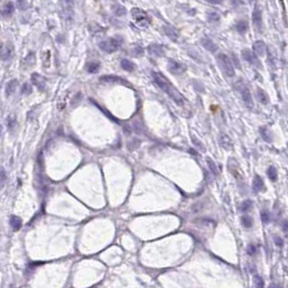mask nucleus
<instances>
[{
  "mask_svg": "<svg viewBox=\"0 0 288 288\" xmlns=\"http://www.w3.org/2000/svg\"><path fill=\"white\" fill-rule=\"evenodd\" d=\"M152 76H153V80L155 81V84H156L176 104L184 105L185 100H184L183 95L172 86L171 82L166 79V77H165L164 75L158 72H153L152 73Z\"/></svg>",
  "mask_w": 288,
  "mask_h": 288,
  "instance_id": "1",
  "label": "nucleus"
},
{
  "mask_svg": "<svg viewBox=\"0 0 288 288\" xmlns=\"http://www.w3.org/2000/svg\"><path fill=\"white\" fill-rule=\"evenodd\" d=\"M122 38L120 36H116V37L108 38L106 40H103L99 43V47L101 50H103L104 52L106 53H113L115 52L116 50L119 49V47L122 46Z\"/></svg>",
  "mask_w": 288,
  "mask_h": 288,
  "instance_id": "2",
  "label": "nucleus"
},
{
  "mask_svg": "<svg viewBox=\"0 0 288 288\" xmlns=\"http://www.w3.org/2000/svg\"><path fill=\"white\" fill-rule=\"evenodd\" d=\"M131 15L133 21L139 27H147L151 24V19L147 15V13L139 8H133L131 10Z\"/></svg>",
  "mask_w": 288,
  "mask_h": 288,
  "instance_id": "3",
  "label": "nucleus"
},
{
  "mask_svg": "<svg viewBox=\"0 0 288 288\" xmlns=\"http://www.w3.org/2000/svg\"><path fill=\"white\" fill-rule=\"evenodd\" d=\"M217 61H218L219 65L221 67V70L224 72V74L228 77H233L235 75V70H234L233 64H232L230 57L224 53H219L217 55Z\"/></svg>",
  "mask_w": 288,
  "mask_h": 288,
  "instance_id": "4",
  "label": "nucleus"
},
{
  "mask_svg": "<svg viewBox=\"0 0 288 288\" xmlns=\"http://www.w3.org/2000/svg\"><path fill=\"white\" fill-rule=\"evenodd\" d=\"M236 87L238 89L239 93L242 94V98H243V101L245 103L248 108H252L253 106V101H252V97H251V93L249 91V89L247 88V86L243 82H238L236 84Z\"/></svg>",
  "mask_w": 288,
  "mask_h": 288,
  "instance_id": "5",
  "label": "nucleus"
},
{
  "mask_svg": "<svg viewBox=\"0 0 288 288\" xmlns=\"http://www.w3.org/2000/svg\"><path fill=\"white\" fill-rule=\"evenodd\" d=\"M13 52H14V48L11 42H3L2 45L0 46V59L3 62L10 60L13 55Z\"/></svg>",
  "mask_w": 288,
  "mask_h": 288,
  "instance_id": "6",
  "label": "nucleus"
},
{
  "mask_svg": "<svg viewBox=\"0 0 288 288\" xmlns=\"http://www.w3.org/2000/svg\"><path fill=\"white\" fill-rule=\"evenodd\" d=\"M168 68H169V70L174 75H180V74H182V73L185 72V66H184L183 64H181V63L172 60V59H169Z\"/></svg>",
  "mask_w": 288,
  "mask_h": 288,
  "instance_id": "7",
  "label": "nucleus"
},
{
  "mask_svg": "<svg viewBox=\"0 0 288 288\" xmlns=\"http://www.w3.org/2000/svg\"><path fill=\"white\" fill-rule=\"evenodd\" d=\"M242 55H243V57H244V59H245V60H246L248 63H250V64L255 65V66H257V67H260V61L258 60L257 55L255 54V53H253L252 51H250V50H248V49L243 50V52H242Z\"/></svg>",
  "mask_w": 288,
  "mask_h": 288,
  "instance_id": "8",
  "label": "nucleus"
},
{
  "mask_svg": "<svg viewBox=\"0 0 288 288\" xmlns=\"http://www.w3.org/2000/svg\"><path fill=\"white\" fill-rule=\"evenodd\" d=\"M32 81H33V84H35L36 87L40 90V91H43V90L46 89V87H47V84H46L45 78L42 77L41 75L37 74V73L32 75Z\"/></svg>",
  "mask_w": 288,
  "mask_h": 288,
  "instance_id": "9",
  "label": "nucleus"
},
{
  "mask_svg": "<svg viewBox=\"0 0 288 288\" xmlns=\"http://www.w3.org/2000/svg\"><path fill=\"white\" fill-rule=\"evenodd\" d=\"M201 45H203V47H204L205 49L208 50L209 52H217V51H218V46H217L212 40L207 37L201 39Z\"/></svg>",
  "mask_w": 288,
  "mask_h": 288,
  "instance_id": "10",
  "label": "nucleus"
},
{
  "mask_svg": "<svg viewBox=\"0 0 288 288\" xmlns=\"http://www.w3.org/2000/svg\"><path fill=\"white\" fill-rule=\"evenodd\" d=\"M252 21L253 24L256 26L258 29H260L261 26H262V13H261V10L259 8H256L252 12Z\"/></svg>",
  "mask_w": 288,
  "mask_h": 288,
  "instance_id": "11",
  "label": "nucleus"
},
{
  "mask_svg": "<svg viewBox=\"0 0 288 288\" xmlns=\"http://www.w3.org/2000/svg\"><path fill=\"white\" fill-rule=\"evenodd\" d=\"M219 143L221 145V147H223L224 149L226 151H230L233 147V142H232L231 138L226 135V134H222L220 137V140H219Z\"/></svg>",
  "mask_w": 288,
  "mask_h": 288,
  "instance_id": "12",
  "label": "nucleus"
},
{
  "mask_svg": "<svg viewBox=\"0 0 288 288\" xmlns=\"http://www.w3.org/2000/svg\"><path fill=\"white\" fill-rule=\"evenodd\" d=\"M147 50H149V54L156 55V57H163V55L165 54L163 47L162 46L157 45V43H152L151 46H149Z\"/></svg>",
  "mask_w": 288,
  "mask_h": 288,
  "instance_id": "13",
  "label": "nucleus"
},
{
  "mask_svg": "<svg viewBox=\"0 0 288 288\" xmlns=\"http://www.w3.org/2000/svg\"><path fill=\"white\" fill-rule=\"evenodd\" d=\"M252 48H253V51H255V53H257L258 55L266 54V43H264L263 41H261V40H257L256 42H253Z\"/></svg>",
  "mask_w": 288,
  "mask_h": 288,
  "instance_id": "14",
  "label": "nucleus"
},
{
  "mask_svg": "<svg viewBox=\"0 0 288 288\" xmlns=\"http://www.w3.org/2000/svg\"><path fill=\"white\" fill-rule=\"evenodd\" d=\"M19 81L18 79H12L7 84V87H5V95L7 97H10L14 93V91L16 90Z\"/></svg>",
  "mask_w": 288,
  "mask_h": 288,
  "instance_id": "15",
  "label": "nucleus"
},
{
  "mask_svg": "<svg viewBox=\"0 0 288 288\" xmlns=\"http://www.w3.org/2000/svg\"><path fill=\"white\" fill-rule=\"evenodd\" d=\"M9 222H10V225L13 231H19L21 228V226H22V220H21V218L18 216H14V214H12V216L10 217Z\"/></svg>",
  "mask_w": 288,
  "mask_h": 288,
  "instance_id": "16",
  "label": "nucleus"
},
{
  "mask_svg": "<svg viewBox=\"0 0 288 288\" xmlns=\"http://www.w3.org/2000/svg\"><path fill=\"white\" fill-rule=\"evenodd\" d=\"M252 189L255 192H261L264 189L263 180L261 179V177L258 176V174L255 176V179H253V183H252Z\"/></svg>",
  "mask_w": 288,
  "mask_h": 288,
  "instance_id": "17",
  "label": "nucleus"
},
{
  "mask_svg": "<svg viewBox=\"0 0 288 288\" xmlns=\"http://www.w3.org/2000/svg\"><path fill=\"white\" fill-rule=\"evenodd\" d=\"M164 30H165V33H166V35L168 36L170 39L174 40V41L178 39V33H177V30L174 29L172 26L167 25V26H165L164 27Z\"/></svg>",
  "mask_w": 288,
  "mask_h": 288,
  "instance_id": "18",
  "label": "nucleus"
},
{
  "mask_svg": "<svg viewBox=\"0 0 288 288\" xmlns=\"http://www.w3.org/2000/svg\"><path fill=\"white\" fill-rule=\"evenodd\" d=\"M257 98H258V100L262 104H266L269 102V97L266 94V92L263 91L262 89H260V88L257 89Z\"/></svg>",
  "mask_w": 288,
  "mask_h": 288,
  "instance_id": "19",
  "label": "nucleus"
},
{
  "mask_svg": "<svg viewBox=\"0 0 288 288\" xmlns=\"http://www.w3.org/2000/svg\"><path fill=\"white\" fill-rule=\"evenodd\" d=\"M120 65H122V68H124L125 70H127V72H133L134 68H135V65H134L131 61L127 60V59H124V60L122 61V63H120Z\"/></svg>",
  "mask_w": 288,
  "mask_h": 288,
  "instance_id": "20",
  "label": "nucleus"
},
{
  "mask_svg": "<svg viewBox=\"0 0 288 288\" xmlns=\"http://www.w3.org/2000/svg\"><path fill=\"white\" fill-rule=\"evenodd\" d=\"M266 174H268L269 179L271 180L272 182H275L277 180V171L274 166H270L266 170Z\"/></svg>",
  "mask_w": 288,
  "mask_h": 288,
  "instance_id": "21",
  "label": "nucleus"
},
{
  "mask_svg": "<svg viewBox=\"0 0 288 288\" xmlns=\"http://www.w3.org/2000/svg\"><path fill=\"white\" fill-rule=\"evenodd\" d=\"M100 66H101V64H100L99 62H90L87 64V72L88 73H91V74H94V73H97L98 70H100Z\"/></svg>",
  "mask_w": 288,
  "mask_h": 288,
  "instance_id": "22",
  "label": "nucleus"
},
{
  "mask_svg": "<svg viewBox=\"0 0 288 288\" xmlns=\"http://www.w3.org/2000/svg\"><path fill=\"white\" fill-rule=\"evenodd\" d=\"M260 133H261V135H262V138L264 139V141L272 142V134H271L270 130H268L266 128H263V127H261Z\"/></svg>",
  "mask_w": 288,
  "mask_h": 288,
  "instance_id": "23",
  "label": "nucleus"
},
{
  "mask_svg": "<svg viewBox=\"0 0 288 288\" xmlns=\"http://www.w3.org/2000/svg\"><path fill=\"white\" fill-rule=\"evenodd\" d=\"M13 11H14V5H13L12 2L5 3V7L2 8V14L3 15H10Z\"/></svg>",
  "mask_w": 288,
  "mask_h": 288,
  "instance_id": "24",
  "label": "nucleus"
},
{
  "mask_svg": "<svg viewBox=\"0 0 288 288\" xmlns=\"http://www.w3.org/2000/svg\"><path fill=\"white\" fill-rule=\"evenodd\" d=\"M242 224L244 225V228H249L252 226V219H251V217L249 216H243L242 217Z\"/></svg>",
  "mask_w": 288,
  "mask_h": 288,
  "instance_id": "25",
  "label": "nucleus"
},
{
  "mask_svg": "<svg viewBox=\"0 0 288 288\" xmlns=\"http://www.w3.org/2000/svg\"><path fill=\"white\" fill-rule=\"evenodd\" d=\"M235 27L237 32L241 33V34H244L247 30V23L245 21H239V22H237Z\"/></svg>",
  "mask_w": 288,
  "mask_h": 288,
  "instance_id": "26",
  "label": "nucleus"
},
{
  "mask_svg": "<svg viewBox=\"0 0 288 288\" xmlns=\"http://www.w3.org/2000/svg\"><path fill=\"white\" fill-rule=\"evenodd\" d=\"M207 165H208L209 169H210L211 173L214 174V176H217V174H218V168H217L214 160L210 158H207Z\"/></svg>",
  "mask_w": 288,
  "mask_h": 288,
  "instance_id": "27",
  "label": "nucleus"
},
{
  "mask_svg": "<svg viewBox=\"0 0 288 288\" xmlns=\"http://www.w3.org/2000/svg\"><path fill=\"white\" fill-rule=\"evenodd\" d=\"M114 9H113V11H114V13L117 15V16H122V15L126 14V10H125V8L122 7V5H114Z\"/></svg>",
  "mask_w": 288,
  "mask_h": 288,
  "instance_id": "28",
  "label": "nucleus"
},
{
  "mask_svg": "<svg viewBox=\"0 0 288 288\" xmlns=\"http://www.w3.org/2000/svg\"><path fill=\"white\" fill-rule=\"evenodd\" d=\"M251 206H252V201H249V199L244 201L241 205V210L243 211V212H246V211H248L249 209L251 208Z\"/></svg>",
  "mask_w": 288,
  "mask_h": 288,
  "instance_id": "29",
  "label": "nucleus"
},
{
  "mask_svg": "<svg viewBox=\"0 0 288 288\" xmlns=\"http://www.w3.org/2000/svg\"><path fill=\"white\" fill-rule=\"evenodd\" d=\"M207 18H208V21H210V22H217V21L220 20V15L217 12L212 11V12L207 13Z\"/></svg>",
  "mask_w": 288,
  "mask_h": 288,
  "instance_id": "30",
  "label": "nucleus"
},
{
  "mask_svg": "<svg viewBox=\"0 0 288 288\" xmlns=\"http://www.w3.org/2000/svg\"><path fill=\"white\" fill-rule=\"evenodd\" d=\"M196 222L198 225L203 226V225H211V224H214V222L212 221V220H210V219H198V220H196Z\"/></svg>",
  "mask_w": 288,
  "mask_h": 288,
  "instance_id": "31",
  "label": "nucleus"
},
{
  "mask_svg": "<svg viewBox=\"0 0 288 288\" xmlns=\"http://www.w3.org/2000/svg\"><path fill=\"white\" fill-rule=\"evenodd\" d=\"M7 181V173L3 168H0V187H2Z\"/></svg>",
  "mask_w": 288,
  "mask_h": 288,
  "instance_id": "32",
  "label": "nucleus"
},
{
  "mask_svg": "<svg viewBox=\"0 0 288 288\" xmlns=\"http://www.w3.org/2000/svg\"><path fill=\"white\" fill-rule=\"evenodd\" d=\"M261 220H262L263 223H268L270 221V212L268 210L261 211Z\"/></svg>",
  "mask_w": 288,
  "mask_h": 288,
  "instance_id": "33",
  "label": "nucleus"
},
{
  "mask_svg": "<svg viewBox=\"0 0 288 288\" xmlns=\"http://www.w3.org/2000/svg\"><path fill=\"white\" fill-rule=\"evenodd\" d=\"M255 285H256V288H263V286H264L263 279H262L259 275L255 276Z\"/></svg>",
  "mask_w": 288,
  "mask_h": 288,
  "instance_id": "34",
  "label": "nucleus"
},
{
  "mask_svg": "<svg viewBox=\"0 0 288 288\" xmlns=\"http://www.w3.org/2000/svg\"><path fill=\"white\" fill-rule=\"evenodd\" d=\"M81 99H82V94L81 93H77V94L75 95L74 98H73V100H72V106H76V105H78V103L81 101Z\"/></svg>",
  "mask_w": 288,
  "mask_h": 288,
  "instance_id": "35",
  "label": "nucleus"
},
{
  "mask_svg": "<svg viewBox=\"0 0 288 288\" xmlns=\"http://www.w3.org/2000/svg\"><path fill=\"white\" fill-rule=\"evenodd\" d=\"M32 91H33V89H32V87H30L29 84H24V86H23V88H22V93H23V94L28 95V94H30V93H32Z\"/></svg>",
  "mask_w": 288,
  "mask_h": 288,
  "instance_id": "36",
  "label": "nucleus"
},
{
  "mask_svg": "<svg viewBox=\"0 0 288 288\" xmlns=\"http://www.w3.org/2000/svg\"><path fill=\"white\" fill-rule=\"evenodd\" d=\"M247 253H248L249 256H253L255 253H256V246L255 245H248V247H247Z\"/></svg>",
  "mask_w": 288,
  "mask_h": 288,
  "instance_id": "37",
  "label": "nucleus"
},
{
  "mask_svg": "<svg viewBox=\"0 0 288 288\" xmlns=\"http://www.w3.org/2000/svg\"><path fill=\"white\" fill-rule=\"evenodd\" d=\"M192 141H193V143L195 144V145H196V146L198 147V149H204V145H203V144H201V142H199L198 140H197V138L193 137V139H192Z\"/></svg>",
  "mask_w": 288,
  "mask_h": 288,
  "instance_id": "38",
  "label": "nucleus"
},
{
  "mask_svg": "<svg viewBox=\"0 0 288 288\" xmlns=\"http://www.w3.org/2000/svg\"><path fill=\"white\" fill-rule=\"evenodd\" d=\"M274 242H275V244L277 246H283V239H282L281 237L275 236V237H274Z\"/></svg>",
  "mask_w": 288,
  "mask_h": 288,
  "instance_id": "39",
  "label": "nucleus"
},
{
  "mask_svg": "<svg viewBox=\"0 0 288 288\" xmlns=\"http://www.w3.org/2000/svg\"><path fill=\"white\" fill-rule=\"evenodd\" d=\"M142 53H143V49H142V48H140V47H137V48H135V50H134L133 55L138 57V55H141Z\"/></svg>",
  "mask_w": 288,
  "mask_h": 288,
  "instance_id": "40",
  "label": "nucleus"
},
{
  "mask_svg": "<svg viewBox=\"0 0 288 288\" xmlns=\"http://www.w3.org/2000/svg\"><path fill=\"white\" fill-rule=\"evenodd\" d=\"M15 124H16V122H15L14 119H9V122H8V127H9V129L12 130L13 128H14Z\"/></svg>",
  "mask_w": 288,
  "mask_h": 288,
  "instance_id": "41",
  "label": "nucleus"
},
{
  "mask_svg": "<svg viewBox=\"0 0 288 288\" xmlns=\"http://www.w3.org/2000/svg\"><path fill=\"white\" fill-rule=\"evenodd\" d=\"M233 59H234V62H235L236 66L238 67V68H241V64H239V61H238V59H236L235 54H233Z\"/></svg>",
  "mask_w": 288,
  "mask_h": 288,
  "instance_id": "42",
  "label": "nucleus"
},
{
  "mask_svg": "<svg viewBox=\"0 0 288 288\" xmlns=\"http://www.w3.org/2000/svg\"><path fill=\"white\" fill-rule=\"evenodd\" d=\"M284 231H285V233H287V224H286V222L284 223Z\"/></svg>",
  "mask_w": 288,
  "mask_h": 288,
  "instance_id": "43",
  "label": "nucleus"
},
{
  "mask_svg": "<svg viewBox=\"0 0 288 288\" xmlns=\"http://www.w3.org/2000/svg\"><path fill=\"white\" fill-rule=\"evenodd\" d=\"M271 288H279L278 286H271Z\"/></svg>",
  "mask_w": 288,
  "mask_h": 288,
  "instance_id": "44",
  "label": "nucleus"
},
{
  "mask_svg": "<svg viewBox=\"0 0 288 288\" xmlns=\"http://www.w3.org/2000/svg\"><path fill=\"white\" fill-rule=\"evenodd\" d=\"M1 129H2V128H1V126H0V135H1Z\"/></svg>",
  "mask_w": 288,
  "mask_h": 288,
  "instance_id": "45",
  "label": "nucleus"
}]
</instances>
